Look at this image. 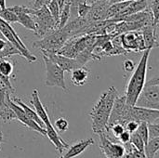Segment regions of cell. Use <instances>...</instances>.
Listing matches in <instances>:
<instances>
[{"label":"cell","mask_w":159,"mask_h":158,"mask_svg":"<svg viewBox=\"0 0 159 158\" xmlns=\"http://www.w3.org/2000/svg\"><path fill=\"white\" fill-rule=\"evenodd\" d=\"M131 1H121V2H117V3H114L111 4L106 11V20L110 19L114 16H116V14H118L120 11H122L125 7H127L129 3Z\"/></svg>","instance_id":"603a6c76"},{"label":"cell","mask_w":159,"mask_h":158,"mask_svg":"<svg viewBox=\"0 0 159 158\" xmlns=\"http://www.w3.org/2000/svg\"><path fill=\"white\" fill-rule=\"evenodd\" d=\"M144 142V143L146 144L147 142L149 141V135H148V128H147V124L146 123H140L138 126V129L135 131Z\"/></svg>","instance_id":"d6a6232c"},{"label":"cell","mask_w":159,"mask_h":158,"mask_svg":"<svg viewBox=\"0 0 159 158\" xmlns=\"http://www.w3.org/2000/svg\"><path fill=\"white\" fill-rule=\"evenodd\" d=\"M47 7L48 8L51 16L54 18L55 21L57 22L58 24V28H59V19H60V7H59V5L57 3L56 0H48V3L46 4Z\"/></svg>","instance_id":"f1b7e54d"},{"label":"cell","mask_w":159,"mask_h":158,"mask_svg":"<svg viewBox=\"0 0 159 158\" xmlns=\"http://www.w3.org/2000/svg\"><path fill=\"white\" fill-rule=\"evenodd\" d=\"M100 149L106 158H122L125 156L124 145L115 143L111 141L108 133L99 134Z\"/></svg>","instance_id":"8fae6325"},{"label":"cell","mask_w":159,"mask_h":158,"mask_svg":"<svg viewBox=\"0 0 159 158\" xmlns=\"http://www.w3.org/2000/svg\"><path fill=\"white\" fill-rule=\"evenodd\" d=\"M9 8L16 14V16L18 18V22L20 25H22L24 28H26L35 34V31H36L35 23L31 15L33 8L27 7L25 6H13Z\"/></svg>","instance_id":"5bb4252c"},{"label":"cell","mask_w":159,"mask_h":158,"mask_svg":"<svg viewBox=\"0 0 159 158\" xmlns=\"http://www.w3.org/2000/svg\"><path fill=\"white\" fill-rule=\"evenodd\" d=\"M48 0H35L34 3L33 8H34V9H38V8H40L41 7L45 6V5L48 3Z\"/></svg>","instance_id":"ab89813d"},{"label":"cell","mask_w":159,"mask_h":158,"mask_svg":"<svg viewBox=\"0 0 159 158\" xmlns=\"http://www.w3.org/2000/svg\"><path fill=\"white\" fill-rule=\"evenodd\" d=\"M0 38H1V39H4V40H6V38L4 37V35H3V34L1 33V31H0Z\"/></svg>","instance_id":"f6af8a7d"},{"label":"cell","mask_w":159,"mask_h":158,"mask_svg":"<svg viewBox=\"0 0 159 158\" xmlns=\"http://www.w3.org/2000/svg\"><path fill=\"white\" fill-rule=\"evenodd\" d=\"M0 18L8 23L18 22V18L16 14L9 7H5V8L0 9Z\"/></svg>","instance_id":"4316f807"},{"label":"cell","mask_w":159,"mask_h":158,"mask_svg":"<svg viewBox=\"0 0 159 158\" xmlns=\"http://www.w3.org/2000/svg\"><path fill=\"white\" fill-rule=\"evenodd\" d=\"M95 143L93 139H87L76 142L70 147H68V151L66 154L61 156L60 158H75L79 156L83 152H85L89 147L92 146Z\"/></svg>","instance_id":"d6986e66"},{"label":"cell","mask_w":159,"mask_h":158,"mask_svg":"<svg viewBox=\"0 0 159 158\" xmlns=\"http://www.w3.org/2000/svg\"><path fill=\"white\" fill-rule=\"evenodd\" d=\"M123 69L126 73H130L135 69V63L131 60H126L123 63Z\"/></svg>","instance_id":"f35d334b"},{"label":"cell","mask_w":159,"mask_h":158,"mask_svg":"<svg viewBox=\"0 0 159 158\" xmlns=\"http://www.w3.org/2000/svg\"><path fill=\"white\" fill-rule=\"evenodd\" d=\"M124 130H125V127L123 125H121V124H114L111 127H109L108 133L109 132H112V134L114 135V137L116 139H117Z\"/></svg>","instance_id":"d590c367"},{"label":"cell","mask_w":159,"mask_h":158,"mask_svg":"<svg viewBox=\"0 0 159 158\" xmlns=\"http://www.w3.org/2000/svg\"><path fill=\"white\" fill-rule=\"evenodd\" d=\"M110 4L108 0H100L91 3L90 10L89 11L86 18L90 21H99L106 20V11Z\"/></svg>","instance_id":"2e32d148"},{"label":"cell","mask_w":159,"mask_h":158,"mask_svg":"<svg viewBox=\"0 0 159 158\" xmlns=\"http://www.w3.org/2000/svg\"><path fill=\"white\" fill-rule=\"evenodd\" d=\"M4 142V136H3V133L0 132V152H1V146Z\"/></svg>","instance_id":"7bdbcfd3"},{"label":"cell","mask_w":159,"mask_h":158,"mask_svg":"<svg viewBox=\"0 0 159 158\" xmlns=\"http://www.w3.org/2000/svg\"><path fill=\"white\" fill-rule=\"evenodd\" d=\"M6 7V0H0V8H5Z\"/></svg>","instance_id":"b9f144b4"},{"label":"cell","mask_w":159,"mask_h":158,"mask_svg":"<svg viewBox=\"0 0 159 158\" xmlns=\"http://www.w3.org/2000/svg\"><path fill=\"white\" fill-rule=\"evenodd\" d=\"M13 69L14 66L12 62L7 60V58L0 60V75L10 76L13 73Z\"/></svg>","instance_id":"83f0119b"},{"label":"cell","mask_w":159,"mask_h":158,"mask_svg":"<svg viewBox=\"0 0 159 158\" xmlns=\"http://www.w3.org/2000/svg\"><path fill=\"white\" fill-rule=\"evenodd\" d=\"M136 106L159 110V78L158 76L145 82L136 103Z\"/></svg>","instance_id":"5b68a950"},{"label":"cell","mask_w":159,"mask_h":158,"mask_svg":"<svg viewBox=\"0 0 159 158\" xmlns=\"http://www.w3.org/2000/svg\"><path fill=\"white\" fill-rule=\"evenodd\" d=\"M148 8L151 10L153 18H154V24L158 25L159 21V0H153L148 3Z\"/></svg>","instance_id":"4dcf8cb0"},{"label":"cell","mask_w":159,"mask_h":158,"mask_svg":"<svg viewBox=\"0 0 159 158\" xmlns=\"http://www.w3.org/2000/svg\"><path fill=\"white\" fill-rule=\"evenodd\" d=\"M9 106L11 107V109L13 110L15 115H16V119H18L20 123H22L25 127H27L28 129L36 131L37 133H40L43 136H46V129L42 127H40L36 122H34V120H32L23 111V109L18 105L17 103H15L11 99H9L8 101Z\"/></svg>","instance_id":"4fadbf2b"},{"label":"cell","mask_w":159,"mask_h":158,"mask_svg":"<svg viewBox=\"0 0 159 158\" xmlns=\"http://www.w3.org/2000/svg\"><path fill=\"white\" fill-rule=\"evenodd\" d=\"M43 59L46 67L45 85L47 87H58L63 90H67L64 80V71L47 56L43 55Z\"/></svg>","instance_id":"ba28073f"},{"label":"cell","mask_w":159,"mask_h":158,"mask_svg":"<svg viewBox=\"0 0 159 158\" xmlns=\"http://www.w3.org/2000/svg\"><path fill=\"white\" fill-rule=\"evenodd\" d=\"M147 128H148L149 140L155 139V138H159V122L147 124Z\"/></svg>","instance_id":"e575fe53"},{"label":"cell","mask_w":159,"mask_h":158,"mask_svg":"<svg viewBox=\"0 0 159 158\" xmlns=\"http://www.w3.org/2000/svg\"><path fill=\"white\" fill-rule=\"evenodd\" d=\"M129 142H130L136 149H138V150L141 151V152H143L145 143H144V142L143 141V139H142L136 132H133V133L130 134Z\"/></svg>","instance_id":"f546056e"},{"label":"cell","mask_w":159,"mask_h":158,"mask_svg":"<svg viewBox=\"0 0 159 158\" xmlns=\"http://www.w3.org/2000/svg\"><path fill=\"white\" fill-rule=\"evenodd\" d=\"M151 49L147 48L143 51V54L135 69L133 70V74L130 76L129 83L126 88V102L129 105H135L136 101L143 90L144 84L146 82V74H147V64L148 59L150 56Z\"/></svg>","instance_id":"7a4b0ae2"},{"label":"cell","mask_w":159,"mask_h":158,"mask_svg":"<svg viewBox=\"0 0 159 158\" xmlns=\"http://www.w3.org/2000/svg\"><path fill=\"white\" fill-rule=\"evenodd\" d=\"M121 46L129 53V52H143L146 47L140 31H130L120 34Z\"/></svg>","instance_id":"30bf717a"},{"label":"cell","mask_w":159,"mask_h":158,"mask_svg":"<svg viewBox=\"0 0 159 158\" xmlns=\"http://www.w3.org/2000/svg\"><path fill=\"white\" fill-rule=\"evenodd\" d=\"M116 140H117L119 142H121L122 144L128 143V142H129V140H130V133L125 129V130L120 134V136H119Z\"/></svg>","instance_id":"74e56055"},{"label":"cell","mask_w":159,"mask_h":158,"mask_svg":"<svg viewBox=\"0 0 159 158\" xmlns=\"http://www.w3.org/2000/svg\"><path fill=\"white\" fill-rule=\"evenodd\" d=\"M151 1H153V0H147V3H150Z\"/></svg>","instance_id":"7dc6e473"},{"label":"cell","mask_w":159,"mask_h":158,"mask_svg":"<svg viewBox=\"0 0 159 158\" xmlns=\"http://www.w3.org/2000/svg\"><path fill=\"white\" fill-rule=\"evenodd\" d=\"M157 26L158 25H147L143 27L140 32L143 35L145 47L146 49H152L154 47H158V42H157Z\"/></svg>","instance_id":"ac0fdd59"},{"label":"cell","mask_w":159,"mask_h":158,"mask_svg":"<svg viewBox=\"0 0 159 158\" xmlns=\"http://www.w3.org/2000/svg\"><path fill=\"white\" fill-rule=\"evenodd\" d=\"M15 103H17L18 105H20L22 109H23V111H24V113L32 119V120H34V122H36L40 127H42V128H44L45 129V126H44V124H43V122H42V120L39 118V116L37 115V114H36V112L34 111V110H33L32 108H30L29 106H27L20 98H13V99H11Z\"/></svg>","instance_id":"44dd1931"},{"label":"cell","mask_w":159,"mask_h":158,"mask_svg":"<svg viewBox=\"0 0 159 158\" xmlns=\"http://www.w3.org/2000/svg\"><path fill=\"white\" fill-rule=\"evenodd\" d=\"M125 148V157L126 158H146L143 152L136 149L130 142L123 144Z\"/></svg>","instance_id":"cb8c5ba5"},{"label":"cell","mask_w":159,"mask_h":158,"mask_svg":"<svg viewBox=\"0 0 159 158\" xmlns=\"http://www.w3.org/2000/svg\"><path fill=\"white\" fill-rule=\"evenodd\" d=\"M117 96V89L115 87H111L101 95L100 99L91 109L89 115L91 118L92 131L95 134L108 133V121Z\"/></svg>","instance_id":"6da1fadb"},{"label":"cell","mask_w":159,"mask_h":158,"mask_svg":"<svg viewBox=\"0 0 159 158\" xmlns=\"http://www.w3.org/2000/svg\"><path fill=\"white\" fill-rule=\"evenodd\" d=\"M123 1H140V0H123Z\"/></svg>","instance_id":"bcb514c9"},{"label":"cell","mask_w":159,"mask_h":158,"mask_svg":"<svg viewBox=\"0 0 159 158\" xmlns=\"http://www.w3.org/2000/svg\"><path fill=\"white\" fill-rule=\"evenodd\" d=\"M89 74H90V71L86 66L76 68V69L72 71L71 81L75 86L82 87L88 82V79L89 77Z\"/></svg>","instance_id":"ffe728a7"},{"label":"cell","mask_w":159,"mask_h":158,"mask_svg":"<svg viewBox=\"0 0 159 158\" xmlns=\"http://www.w3.org/2000/svg\"><path fill=\"white\" fill-rule=\"evenodd\" d=\"M129 119L135 120L138 123H157L159 122V110L133 105L129 109Z\"/></svg>","instance_id":"7c38bea8"},{"label":"cell","mask_w":159,"mask_h":158,"mask_svg":"<svg viewBox=\"0 0 159 158\" xmlns=\"http://www.w3.org/2000/svg\"><path fill=\"white\" fill-rule=\"evenodd\" d=\"M42 53L43 55L49 58L58 66H60L64 72H72L73 70L79 68L78 63L75 58L74 59L68 58L58 53H48V52H42Z\"/></svg>","instance_id":"e0dca14e"},{"label":"cell","mask_w":159,"mask_h":158,"mask_svg":"<svg viewBox=\"0 0 159 158\" xmlns=\"http://www.w3.org/2000/svg\"><path fill=\"white\" fill-rule=\"evenodd\" d=\"M32 17L35 23V34L38 36H45L48 33L58 29V24L54 18L51 16L47 6H43L38 9H34L32 11Z\"/></svg>","instance_id":"8992f818"},{"label":"cell","mask_w":159,"mask_h":158,"mask_svg":"<svg viewBox=\"0 0 159 158\" xmlns=\"http://www.w3.org/2000/svg\"><path fill=\"white\" fill-rule=\"evenodd\" d=\"M69 38V35L62 28H58L43 36L42 39L34 41L33 47L38 48L41 52L57 53Z\"/></svg>","instance_id":"277c9868"},{"label":"cell","mask_w":159,"mask_h":158,"mask_svg":"<svg viewBox=\"0 0 159 158\" xmlns=\"http://www.w3.org/2000/svg\"><path fill=\"white\" fill-rule=\"evenodd\" d=\"M71 18V7L70 4H65L61 10L60 11V19H59V28H62Z\"/></svg>","instance_id":"d4e9b609"},{"label":"cell","mask_w":159,"mask_h":158,"mask_svg":"<svg viewBox=\"0 0 159 158\" xmlns=\"http://www.w3.org/2000/svg\"><path fill=\"white\" fill-rule=\"evenodd\" d=\"M20 55V52L9 42H7L5 47L0 50V60L1 59H7L12 55Z\"/></svg>","instance_id":"484cf974"},{"label":"cell","mask_w":159,"mask_h":158,"mask_svg":"<svg viewBox=\"0 0 159 158\" xmlns=\"http://www.w3.org/2000/svg\"><path fill=\"white\" fill-rule=\"evenodd\" d=\"M131 105H129L126 102V97L123 96H117L114 105L113 109L109 117L108 121V129L114 124H121L125 127L127 122L130 121L129 119V109Z\"/></svg>","instance_id":"9c48e42d"},{"label":"cell","mask_w":159,"mask_h":158,"mask_svg":"<svg viewBox=\"0 0 159 158\" xmlns=\"http://www.w3.org/2000/svg\"><path fill=\"white\" fill-rule=\"evenodd\" d=\"M7 40H4V39H1L0 38V50L5 47V45L7 44Z\"/></svg>","instance_id":"60d3db41"},{"label":"cell","mask_w":159,"mask_h":158,"mask_svg":"<svg viewBox=\"0 0 159 158\" xmlns=\"http://www.w3.org/2000/svg\"><path fill=\"white\" fill-rule=\"evenodd\" d=\"M159 150V138L151 139L144 145L143 153L146 158H155Z\"/></svg>","instance_id":"7402d4cb"},{"label":"cell","mask_w":159,"mask_h":158,"mask_svg":"<svg viewBox=\"0 0 159 158\" xmlns=\"http://www.w3.org/2000/svg\"><path fill=\"white\" fill-rule=\"evenodd\" d=\"M89 0H82L78 5H77V17H86L90 10L91 5L88 4Z\"/></svg>","instance_id":"1f68e13d"},{"label":"cell","mask_w":159,"mask_h":158,"mask_svg":"<svg viewBox=\"0 0 159 158\" xmlns=\"http://www.w3.org/2000/svg\"><path fill=\"white\" fill-rule=\"evenodd\" d=\"M0 31L3 34L4 37L6 38V40L7 42H9L10 44H12L20 52L21 57L25 58L29 62H35L37 61L36 57L34 55H33L29 51V49L25 47V45L20 40V38L18 35V34L16 33V31L10 25V23L3 20L1 18H0Z\"/></svg>","instance_id":"52a82bcc"},{"label":"cell","mask_w":159,"mask_h":158,"mask_svg":"<svg viewBox=\"0 0 159 158\" xmlns=\"http://www.w3.org/2000/svg\"><path fill=\"white\" fill-rule=\"evenodd\" d=\"M30 102L34 106V111L36 112L37 115L42 120V122H43V124L45 126L46 137H48L49 139V141L54 145L55 149L60 154H63V152L69 147V144L62 140V138L60 136V134L58 133V131L55 129V128L51 124L50 119H49V116H48V114L46 108L44 107V105L42 104V102L40 101V98H39V94H38V90L37 89H34L33 90L32 95H31V101H30Z\"/></svg>","instance_id":"3957f363"},{"label":"cell","mask_w":159,"mask_h":158,"mask_svg":"<svg viewBox=\"0 0 159 158\" xmlns=\"http://www.w3.org/2000/svg\"><path fill=\"white\" fill-rule=\"evenodd\" d=\"M139 124H140V123H138V122L135 121V120H130V121L127 122V124L125 125V129H126L127 131H129V132L131 134V133H133V132L136 131V129H138Z\"/></svg>","instance_id":"8d00e7d4"},{"label":"cell","mask_w":159,"mask_h":158,"mask_svg":"<svg viewBox=\"0 0 159 158\" xmlns=\"http://www.w3.org/2000/svg\"><path fill=\"white\" fill-rule=\"evenodd\" d=\"M53 127L55 128V129H56L57 131L62 133V132H65V131L68 129V128H69V123H68V121H67L65 118L60 117V118H58V119L55 121Z\"/></svg>","instance_id":"836d02e7"},{"label":"cell","mask_w":159,"mask_h":158,"mask_svg":"<svg viewBox=\"0 0 159 158\" xmlns=\"http://www.w3.org/2000/svg\"><path fill=\"white\" fill-rule=\"evenodd\" d=\"M9 99H10L9 91L2 87L0 88V118L4 122L16 120V115L8 103Z\"/></svg>","instance_id":"9a60e30c"},{"label":"cell","mask_w":159,"mask_h":158,"mask_svg":"<svg viewBox=\"0 0 159 158\" xmlns=\"http://www.w3.org/2000/svg\"><path fill=\"white\" fill-rule=\"evenodd\" d=\"M121 1H123V0H108V2H109V4H110V5H111V4H114V3L121 2Z\"/></svg>","instance_id":"ee69618b"}]
</instances>
